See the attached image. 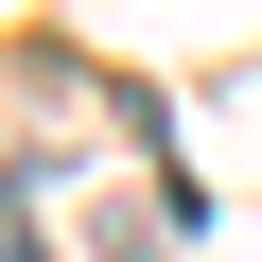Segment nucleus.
<instances>
[{"label":"nucleus","instance_id":"1","mask_svg":"<svg viewBox=\"0 0 262 262\" xmlns=\"http://www.w3.org/2000/svg\"><path fill=\"white\" fill-rule=\"evenodd\" d=\"M0 262H35V227H18V210H0Z\"/></svg>","mask_w":262,"mask_h":262}]
</instances>
